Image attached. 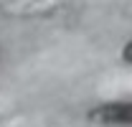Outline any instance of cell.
<instances>
[{
  "instance_id": "6da1fadb",
  "label": "cell",
  "mask_w": 132,
  "mask_h": 127,
  "mask_svg": "<svg viewBox=\"0 0 132 127\" xmlns=\"http://www.w3.org/2000/svg\"><path fill=\"white\" fill-rule=\"evenodd\" d=\"M94 122L107 127L117 125H130L132 127V102H109V104H99L97 109H92L89 114Z\"/></svg>"
},
{
  "instance_id": "7a4b0ae2",
  "label": "cell",
  "mask_w": 132,
  "mask_h": 127,
  "mask_svg": "<svg viewBox=\"0 0 132 127\" xmlns=\"http://www.w3.org/2000/svg\"><path fill=\"white\" fill-rule=\"evenodd\" d=\"M122 61H125V64H132V38L125 43V48H122Z\"/></svg>"
}]
</instances>
